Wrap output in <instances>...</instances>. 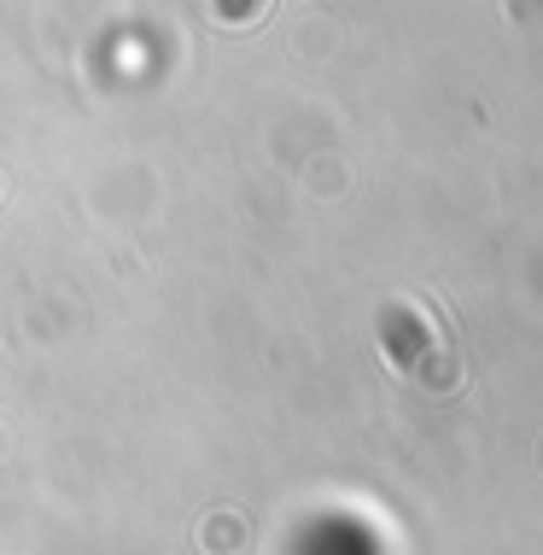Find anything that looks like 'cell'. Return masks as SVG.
I'll return each mask as SVG.
<instances>
[{
    "label": "cell",
    "mask_w": 543,
    "mask_h": 555,
    "mask_svg": "<svg viewBox=\"0 0 543 555\" xmlns=\"http://www.w3.org/2000/svg\"><path fill=\"white\" fill-rule=\"evenodd\" d=\"M210 7H217V18H222V24H229V12H234V0H210ZM246 7H251V18H258V12H263V0H246Z\"/></svg>",
    "instance_id": "1"
}]
</instances>
